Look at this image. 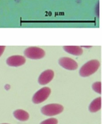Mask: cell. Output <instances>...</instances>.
<instances>
[{
  "label": "cell",
  "instance_id": "cell-12",
  "mask_svg": "<svg viewBox=\"0 0 102 124\" xmlns=\"http://www.w3.org/2000/svg\"><path fill=\"white\" fill-rule=\"evenodd\" d=\"M58 121L55 118H50L44 121L40 124H58Z\"/></svg>",
  "mask_w": 102,
  "mask_h": 124
},
{
  "label": "cell",
  "instance_id": "cell-3",
  "mask_svg": "<svg viewBox=\"0 0 102 124\" xmlns=\"http://www.w3.org/2000/svg\"><path fill=\"white\" fill-rule=\"evenodd\" d=\"M24 55L31 59H40L45 55V52L42 48L36 47H30L24 51Z\"/></svg>",
  "mask_w": 102,
  "mask_h": 124
},
{
  "label": "cell",
  "instance_id": "cell-1",
  "mask_svg": "<svg viewBox=\"0 0 102 124\" xmlns=\"http://www.w3.org/2000/svg\"><path fill=\"white\" fill-rule=\"evenodd\" d=\"M100 65V62L97 59L89 61L81 67L79 71L80 75L82 77H88L96 72Z\"/></svg>",
  "mask_w": 102,
  "mask_h": 124
},
{
  "label": "cell",
  "instance_id": "cell-14",
  "mask_svg": "<svg viewBox=\"0 0 102 124\" xmlns=\"http://www.w3.org/2000/svg\"></svg>",
  "mask_w": 102,
  "mask_h": 124
},
{
  "label": "cell",
  "instance_id": "cell-5",
  "mask_svg": "<svg viewBox=\"0 0 102 124\" xmlns=\"http://www.w3.org/2000/svg\"><path fill=\"white\" fill-rule=\"evenodd\" d=\"M59 64L63 68L68 70H75L78 68V64L76 61L68 57L60 58Z\"/></svg>",
  "mask_w": 102,
  "mask_h": 124
},
{
  "label": "cell",
  "instance_id": "cell-8",
  "mask_svg": "<svg viewBox=\"0 0 102 124\" xmlns=\"http://www.w3.org/2000/svg\"><path fill=\"white\" fill-rule=\"evenodd\" d=\"M64 50L74 56H80L83 53V49L79 46H64Z\"/></svg>",
  "mask_w": 102,
  "mask_h": 124
},
{
  "label": "cell",
  "instance_id": "cell-9",
  "mask_svg": "<svg viewBox=\"0 0 102 124\" xmlns=\"http://www.w3.org/2000/svg\"><path fill=\"white\" fill-rule=\"evenodd\" d=\"M13 116L20 121H27L29 119V114L23 110H17L13 112Z\"/></svg>",
  "mask_w": 102,
  "mask_h": 124
},
{
  "label": "cell",
  "instance_id": "cell-10",
  "mask_svg": "<svg viewBox=\"0 0 102 124\" xmlns=\"http://www.w3.org/2000/svg\"><path fill=\"white\" fill-rule=\"evenodd\" d=\"M102 108V98H96L89 105V110L91 113H95L99 111Z\"/></svg>",
  "mask_w": 102,
  "mask_h": 124
},
{
  "label": "cell",
  "instance_id": "cell-13",
  "mask_svg": "<svg viewBox=\"0 0 102 124\" xmlns=\"http://www.w3.org/2000/svg\"><path fill=\"white\" fill-rule=\"evenodd\" d=\"M6 47L5 46H0V57L2 56V54H3L4 52V50Z\"/></svg>",
  "mask_w": 102,
  "mask_h": 124
},
{
  "label": "cell",
  "instance_id": "cell-11",
  "mask_svg": "<svg viewBox=\"0 0 102 124\" xmlns=\"http://www.w3.org/2000/svg\"><path fill=\"white\" fill-rule=\"evenodd\" d=\"M93 89L99 94H102V82H96L93 84Z\"/></svg>",
  "mask_w": 102,
  "mask_h": 124
},
{
  "label": "cell",
  "instance_id": "cell-6",
  "mask_svg": "<svg viewBox=\"0 0 102 124\" xmlns=\"http://www.w3.org/2000/svg\"><path fill=\"white\" fill-rule=\"evenodd\" d=\"M25 61L26 59L25 57L21 55H14L10 56L6 61V63L9 66L16 67L24 65Z\"/></svg>",
  "mask_w": 102,
  "mask_h": 124
},
{
  "label": "cell",
  "instance_id": "cell-4",
  "mask_svg": "<svg viewBox=\"0 0 102 124\" xmlns=\"http://www.w3.org/2000/svg\"><path fill=\"white\" fill-rule=\"evenodd\" d=\"M51 94V89L48 87H43L39 90L33 97V103L36 104L44 102L49 97Z\"/></svg>",
  "mask_w": 102,
  "mask_h": 124
},
{
  "label": "cell",
  "instance_id": "cell-2",
  "mask_svg": "<svg viewBox=\"0 0 102 124\" xmlns=\"http://www.w3.org/2000/svg\"><path fill=\"white\" fill-rule=\"evenodd\" d=\"M64 110V107L60 104H51L43 107L41 112L47 116H53L61 113Z\"/></svg>",
  "mask_w": 102,
  "mask_h": 124
},
{
  "label": "cell",
  "instance_id": "cell-7",
  "mask_svg": "<svg viewBox=\"0 0 102 124\" xmlns=\"http://www.w3.org/2000/svg\"><path fill=\"white\" fill-rule=\"evenodd\" d=\"M54 76V71L52 70H47L40 75L38 82L41 85H44L52 81Z\"/></svg>",
  "mask_w": 102,
  "mask_h": 124
}]
</instances>
